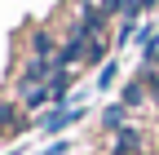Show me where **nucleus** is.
Returning <instances> with one entry per match:
<instances>
[{"label": "nucleus", "instance_id": "f257e3e1", "mask_svg": "<svg viewBox=\"0 0 159 155\" xmlns=\"http://www.w3.org/2000/svg\"><path fill=\"white\" fill-rule=\"evenodd\" d=\"M115 5H124V0H102V9H115Z\"/></svg>", "mask_w": 159, "mask_h": 155}]
</instances>
